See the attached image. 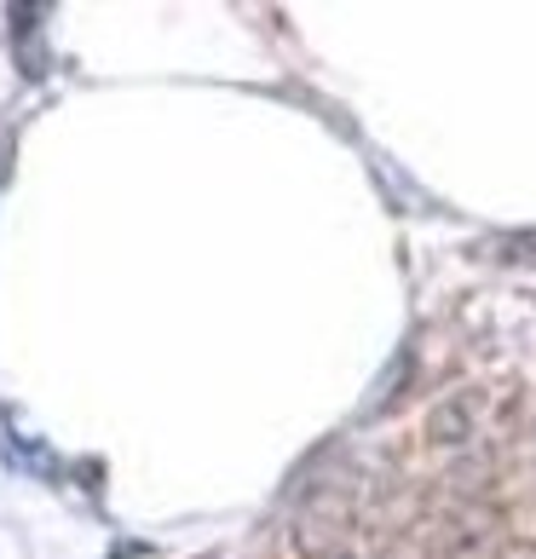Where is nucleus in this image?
Listing matches in <instances>:
<instances>
[{"label":"nucleus","instance_id":"2","mask_svg":"<svg viewBox=\"0 0 536 559\" xmlns=\"http://www.w3.org/2000/svg\"><path fill=\"white\" fill-rule=\"evenodd\" d=\"M473 432H479V392H450L427 409V444L462 450Z\"/></svg>","mask_w":536,"mask_h":559},{"label":"nucleus","instance_id":"1","mask_svg":"<svg viewBox=\"0 0 536 559\" xmlns=\"http://www.w3.org/2000/svg\"><path fill=\"white\" fill-rule=\"evenodd\" d=\"M353 536H358L353 502H346L341 490H323L300 508V520H295V554L300 559H341L346 548H353Z\"/></svg>","mask_w":536,"mask_h":559}]
</instances>
